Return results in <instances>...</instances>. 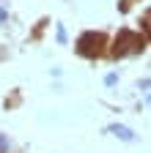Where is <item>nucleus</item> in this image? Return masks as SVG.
<instances>
[{
	"label": "nucleus",
	"instance_id": "20e7f679",
	"mask_svg": "<svg viewBox=\"0 0 151 153\" xmlns=\"http://www.w3.org/2000/svg\"><path fill=\"white\" fill-rule=\"evenodd\" d=\"M3 19H6V11H3V8H0V22H3Z\"/></svg>",
	"mask_w": 151,
	"mask_h": 153
},
{
	"label": "nucleus",
	"instance_id": "7ed1b4c3",
	"mask_svg": "<svg viewBox=\"0 0 151 153\" xmlns=\"http://www.w3.org/2000/svg\"><path fill=\"white\" fill-rule=\"evenodd\" d=\"M110 131H113V134H118L121 140H132V131H129L126 126H110Z\"/></svg>",
	"mask_w": 151,
	"mask_h": 153
},
{
	"label": "nucleus",
	"instance_id": "f03ea898",
	"mask_svg": "<svg viewBox=\"0 0 151 153\" xmlns=\"http://www.w3.org/2000/svg\"><path fill=\"white\" fill-rule=\"evenodd\" d=\"M102 49H104V36L102 33L88 30V33L80 36V41H77V52L85 55V57H96V55H102Z\"/></svg>",
	"mask_w": 151,
	"mask_h": 153
},
{
	"label": "nucleus",
	"instance_id": "f257e3e1",
	"mask_svg": "<svg viewBox=\"0 0 151 153\" xmlns=\"http://www.w3.org/2000/svg\"><path fill=\"white\" fill-rule=\"evenodd\" d=\"M143 44H146L143 36L132 33V30H121L118 38H116V47H113V55H116V57H124V55H129V52H143V49H146Z\"/></svg>",
	"mask_w": 151,
	"mask_h": 153
}]
</instances>
